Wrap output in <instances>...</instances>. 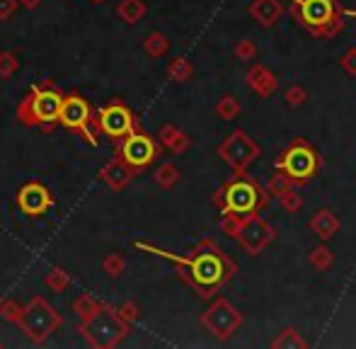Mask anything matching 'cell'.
<instances>
[{
    "label": "cell",
    "instance_id": "cell-31",
    "mask_svg": "<svg viewBox=\"0 0 356 349\" xmlns=\"http://www.w3.org/2000/svg\"><path fill=\"white\" fill-rule=\"evenodd\" d=\"M22 306H17L15 301H0V316L5 318V320L15 323V325H19L22 323Z\"/></svg>",
    "mask_w": 356,
    "mask_h": 349
},
{
    "label": "cell",
    "instance_id": "cell-30",
    "mask_svg": "<svg viewBox=\"0 0 356 349\" xmlns=\"http://www.w3.org/2000/svg\"><path fill=\"white\" fill-rule=\"evenodd\" d=\"M291 187H293V182H291L282 170H277L272 177H269V192H272L274 197H282V194L289 192Z\"/></svg>",
    "mask_w": 356,
    "mask_h": 349
},
{
    "label": "cell",
    "instance_id": "cell-8",
    "mask_svg": "<svg viewBox=\"0 0 356 349\" xmlns=\"http://www.w3.org/2000/svg\"><path fill=\"white\" fill-rule=\"evenodd\" d=\"M58 124L66 127L68 131H75L90 143L97 146V138L92 133V109H90L88 99L80 95H66L61 102V112H58Z\"/></svg>",
    "mask_w": 356,
    "mask_h": 349
},
{
    "label": "cell",
    "instance_id": "cell-3",
    "mask_svg": "<svg viewBox=\"0 0 356 349\" xmlns=\"http://www.w3.org/2000/svg\"><path fill=\"white\" fill-rule=\"evenodd\" d=\"M63 95L54 88L51 81L44 86H37L27 97L19 102L17 119L24 127H42L44 131H51L54 124H58V112H61Z\"/></svg>",
    "mask_w": 356,
    "mask_h": 349
},
{
    "label": "cell",
    "instance_id": "cell-38",
    "mask_svg": "<svg viewBox=\"0 0 356 349\" xmlns=\"http://www.w3.org/2000/svg\"><path fill=\"white\" fill-rule=\"evenodd\" d=\"M15 10H17V3H15V0H0V22L13 17Z\"/></svg>",
    "mask_w": 356,
    "mask_h": 349
},
{
    "label": "cell",
    "instance_id": "cell-5",
    "mask_svg": "<svg viewBox=\"0 0 356 349\" xmlns=\"http://www.w3.org/2000/svg\"><path fill=\"white\" fill-rule=\"evenodd\" d=\"M78 332L92 347L107 349V347H117L119 342H122L124 337H127L129 323L124 320L122 316H119L117 308H112V306H107V303H102V306H99L97 311L92 313V316L85 318V320L80 323Z\"/></svg>",
    "mask_w": 356,
    "mask_h": 349
},
{
    "label": "cell",
    "instance_id": "cell-22",
    "mask_svg": "<svg viewBox=\"0 0 356 349\" xmlns=\"http://www.w3.org/2000/svg\"><path fill=\"white\" fill-rule=\"evenodd\" d=\"M272 347H293V349H305L308 347V342H305V337L300 335L296 327H284L282 332H279L277 340H272Z\"/></svg>",
    "mask_w": 356,
    "mask_h": 349
},
{
    "label": "cell",
    "instance_id": "cell-19",
    "mask_svg": "<svg viewBox=\"0 0 356 349\" xmlns=\"http://www.w3.org/2000/svg\"><path fill=\"white\" fill-rule=\"evenodd\" d=\"M160 141H163L172 153H184L189 146H192V138H189L184 131H179L177 127H172V124H165V127L160 129Z\"/></svg>",
    "mask_w": 356,
    "mask_h": 349
},
{
    "label": "cell",
    "instance_id": "cell-11",
    "mask_svg": "<svg viewBox=\"0 0 356 349\" xmlns=\"http://www.w3.org/2000/svg\"><path fill=\"white\" fill-rule=\"evenodd\" d=\"M202 325L211 332L216 340H228L243 325V313L225 298H216L202 316Z\"/></svg>",
    "mask_w": 356,
    "mask_h": 349
},
{
    "label": "cell",
    "instance_id": "cell-25",
    "mask_svg": "<svg viewBox=\"0 0 356 349\" xmlns=\"http://www.w3.org/2000/svg\"><path fill=\"white\" fill-rule=\"evenodd\" d=\"M308 260H310V267H313V269H318V272H325V269L332 267L334 255H332V250H330L327 245H318V247H313V250H310Z\"/></svg>",
    "mask_w": 356,
    "mask_h": 349
},
{
    "label": "cell",
    "instance_id": "cell-34",
    "mask_svg": "<svg viewBox=\"0 0 356 349\" xmlns=\"http://www.w3.org/2000/svg\"><path fill=\"white\" fill-rule=\"evenodd\" d=\"M104 272L109 274V277H119V274L124 272V260L122 255H117V252H112V255H107V260L102 262Z\"/></svg>",
    "mask_w": 356,
    "mask_h": 349
},
{
    "label": "cell",
    "instance_id": "cell-7",
    "mask_svg": "<svg viewBox=\"0 0 356 349\" xmlns=\"http://www.w3.org/2000/svg\"><path fill=\"white\" fill-rule=\"evenodd\" d=\"M61 323H63L61 313L54 311L51 303H49L47 298L34 296L32 301L24 306L19 327H22L24 335H27L34 345H44V342L61 327Z\"/></svg>",
    "mask_w": 356,
    "mask_h": 349
},
{
    "label": "cell",
    "instance_id": "cell-32",
    "mask_svg": "<svg viewBox=\"0 0 356 349\" xmlns=\"http://www.w3.org/2000/svg\"><path fill=\"white\" fill-rule=\"evenodd\" d=\"M17 68H19V61H17V56H15V54H10V51L0 54V76L13 78Z\"/></svg>",
    "mask_w": 356,
    "mask_h": 349
},
{
    "label": "cell",
    "instance_id": "cell-18",
    "mask_svg": "<svg viewBox=\"0 0 356 349\" xmlns=\"http://www.w3.org/2000/svg\"><path fill=\"white\" fill-rule=\"evenodd\" d=\"M310 231H313L320 241H330V238L339 231V218L334 216V211H330V209H320V211H315V216L310 218Z\"/></svg>",
    "mask_w": 356,
    "mask_h": 349
},
{
    "label": "cell",
    "instance_id": "cell-40",
    "mask_svg": "<svg viewBox=\"0 0 356 349\" xmlns=\"http://www.w3.org/2000/svg\"><path fill=\"white\" fill-rule=\"evenodd\" d=\"M90 3H104V0H90Z\"/></svg>",
    "mask_w": 356,
    "mask_h": 349
},
{
    "label": "cell",
    "instance_id": "cell-35",
    "mask_svg": "<svg viewBox=\"0 0 356 349\" xmlns=\"http://www.w3.org/2000/svg\"><path fill=\"white\" fill-rule=\"evenodd\" d=\"M305 99H308V92H305L303 86H291L286 90V102H289L291 107H300Z\"/></svg>",
    "mask_w": 356,
    "mask_h": 349
},
{
    "label": "cell",
    "instance_id": "cell-23",
    "mask_svg": "<svg viewBox=\"0 0 356 349\" xmlns=\"http://www.w3.org/2000/svg\"><path fill=\"white\" fill-rule=\"evenodd\" d=\"M168 76H170V81H175V83H187L189 78L194 76V68L184 56H177L175 61H170Z\"/></svg>",
    "mask_w": 356,
    "mask_h": 349
},
{
    "label": "cell",
    "instance_id": "cell-20",
    "mask_svg": "<svg viewBox=\"0 0 356 349\" xmlns=\"http://www.w3.org/2000/svg\"><path fill=\"white\" fill-rule=\"evenodd\" d=\"M145 13H148V5H145L143 0H124L117 8V15L127 24H136Z\"/></svg>",
    "mask_w": 356,
    "mask_h": 349
},
{
    "label": "cell",
    "instance_id": "cell-29",
    "mask_svg": "<svg viewBox=\"0 0 356 349\" xmlns=\"http://www.w3.org/2000/svg\"><path fill=\"white\" fill-rule=\"evenodd\" d=\"M277 199H279V204H282L284 211H289V213H296L300 206H303V197L296 192V187H291L289 192H284L282 197H277Z\"/></svg>",
    "mask_w": 356,
    "mask_h": 349
},
{
    "label": "cell",
    "instance_id": "cell-17",
    "mask_svg": "<svg viewBox=\"0 0 356 349\" xmlns=\"http://www.w3.org/2000/svg\"><path fill=\"white\" fill-rule=\"evenodd\" d=\"M250 15L259 27H274V24L282 19L284 15V5L279 0H252L250 3Z\"/></svg>",
    "mask_w": 356,
    "mask_h": 349
},
{
    "label": "cell",
    "instance_id": "cell-13",
    "mask_svg": "<svg viewBox=\"0 0 356 349\" xmlns=\"http://www.w3.org/2000/svg\"><path fill=\"white\" fill-rule=\"evenodd\" d=\"M158 156H160V146L155 143V138L148 136V133L131 131L129 136L122 138V143H119V158H122L124 163H129L131 168H136V170L148 168Z\"/></svg>",
    "mask_w": 356,
    "mask_h": 349
},
{
    "label": "cell",
    "instance_id": "cell-26",
    "mask_svg": "<svg viewBox=\"0 0 356 349\" xmlns=\"http://www.w3.org/2000/svg\"><path fill=\"white\" fill-rule=\"evenodd\" d=\"M177 179H179V170L172 163H165V165H160L158 170H155V184L163 189H172L175 184H177Z\"/></svg>",
    "mask_w": 356,
    "mask_h": 349
},
{
    "label": "cell",
    "instance_id": "cell-39",
    "mask_svg": "<svg viewBox=\"0 0 356 349\" xmlns=\"http://www.w3.org/2000/svg\"><path fill=\"white\" fill-rule=\"evenodd\" d=\"M39 3H42V0H22V5H24V8H29V10L37 8Z\"/></svg>",
    "mask_w": 356,
    "mask_h": 349
},
{
    "label": "cell",
    "instance_id": "cell-16",
    "mask_svg": "<svg viewBox=\"0 0 356 349\" xmlns=\"http://www.w3.org/2000/svg\"><path fill=\"white\" fill-rule=\"evenodd\" d=\"M138 170L136 168H131L129 165V163H124L122 158H114V161H109L107 165L102 168V170H99V179H102V182H107L109 187L112 189H124L127 187L129 182H131L134 179V174H136Z\"/></svg>",
    "mask_w": 356,
    "mask_h": 349
},
{
    "label": "cell",
    "instance_id": "cell-21",
    "mask_svg": "<svg viewBox=\"0 0 356 349\" xmlns=\"http://www.w3.org/2000/svg\"><path fill=\"white\" fill-rule=\"evenodd\" d=\"M168 49H170L168 37H165V34H160V32H153V34H148V37L143 39V51L148 54L150 58L165 56V54H168Z\"/></svg>",
    "mask_w": 356,
    "mask_h": 349
},
{
    "label": "cell",
    "instance_id": "cell-10",
    "mask_svg": "<svg viewBox=\"0 0 356 349\" xmlns=\"http://www.w3.org/2000/svg\"><path fill=\"white\" fill-rule=\"evenodd\" d=\"M259 156V146L248 136L245 131H233L223 143L218 146V158L230 168L233 172L248 170Z\"/></svg>",
    "mask_w": 356,
    "mask_h": 349
},
{
    "label": "cell",
    "instance_id": "cell-6",
    "mask_svg": "<svg viewBox=\"0 0 356 349\" xmlns=\"http://www.w3.org/2000/svg\"><path fill=\"white\" fill-rule=\"evenodd\" d=\"M318 168H320L318 151L305 138H296L277 161V170H282L293 182V187L308 184L315 177Z\"/></svg>",
    "mask_w": 356,
    "mask_h": 349
},
{
    "label": "cell",
    "instance_id": "cell-4",
    "mask_svg": "<svg viewBox=\"0 0 356 349\" xmlns=\"http://www.w3.org/2000/svg\"><path fill=\"white\" fill-rule=\"evenodd\" d=\"M291 10L296 22L315 37H334L344 27L337 0H296Z\"/></svg>",
    "mask_w": 356,
    "mask_h": 349
},
{
    "label": "cell",
    "instance_id": "cell-24",
    "mask_svg": "<svg viewBox=\"0 0 356 349\" xmlns=\"http://www.w3.org/2000/svg\"><path fill=\"white\" fill-rule=\"evenodd\" d=\"M240 99L235 97V95H223V97L216 102V114H218V119H223V122H230V119H235L240 114Z\"/></svg>",
    "mask_w": 356,
    "mask_h": 349
},
{
    "label": "cell",
    "instance_id": "cell-33",
    "mask_svg": "<svg viewBox=\"0 0 356 349\" xmlns=\"http://www.w3.org/2000/svg\"><path fill=\"white\" fill-rule=\"evenodd\" d=\"M235 56H238L240 61H252V58L257 56V47H254V42H250V39H240V42L235 44Z\"/></svg>",
    "mask_w": 356,
    "mask_h": 349
},
{
    "label": "cell",
    "instance_id": "cell-9",
    "mask_svg": "<svg viewBox=\"0 0 356 349\" xmlns=\"http://www.w3.org/2000/svg\"><path fill=\"white\" fill-rule=\"evenodd\" d=\"M274 236H277L274 226L267 221V218L259 216V213L240 216V226H238V236H235V241L243 245V250L248 252V255L257 257L259 252H262L264 247L274 241Z\"/></svg>",
    "mask_w": 356,
    "mask_h": 349
},
{
    "label": "cell",
    "instance_id": "cell-28",
    "mask_svg": "<svg viewBox=\"0 0 356 349\" xmlns=\"http://www.w3.org/2000/svg\"><path fill=\"white\" fill-rule=\"evenodd\" d=\"M44 284H47L51 291H63V289L71 286V277H68V272H63V269H51V272L44 277Z\"/></svg>",
    "mask_w": 356,
    "mask_h": 349
},
{
    "label": "cell",
    "instance_id": "cell-2",
    "mask_svg": "<svg viewBox=\"0 0 356 349\" xmlns=\"http://www.w3.org/2000/svg\"><path fill=\"white\" fill-rule=\"evenodd\" d=\"M213 202L220 206V213L250 216V213H259L267 206V194L250 177L248 170H243V172H233L230 182L223 184V189H218L213 194Z\"/></svg>",
    "mask_w": 356,
    "mask_h": 349
},
{
    "label": "cell",
    "instance_id": "cell-27",
    "mask_svg": "<svg viewBox=\"0 0 356 349\" xmlns=\"http://www.w3.org/2000/svg\"><path fill=\"white\" fill-rule=\"evenodd\" d=\"M99 306H102V303L95 301V298L90 296V293H80V298H75V301H73V311L80 316V320H85V318H90L95 311H97Z\"/></svg>",
    "mask_w": 356,
    "mask_h": 349
},
{
    "label": "cell",
    "instance_id": "cell-15",
    "mask_svg": "<svg viewBox=\"0 0 356 349\" xmlns=\"http://www.w3.org/2000/svg\"><path fill=\"white\" fill-rule=\"evenodd\" d=\"M248 86H250V90H252L254 95H257V97L267 99V97H272V95L277 92L279 81L267 66H262V63H254V66L248 71Z\"/></svg>",
    "mask_w": 356,
    "mask_h": 349
},
{
    "label": "cell",
    "instance_id": "cell-14",
    "mask_svg": "<svg viewBox=\"0 0 356 349\" xmlns=\"http://www.w3.org/2000/svg\"><path fill=\"white\" fill-rule=\"evenodd\" d=\"M17 206L24 216L39 218L54 206V197L42 182H27L17 192Z\"/></svg>",
    "mask_w": 356,
    "mask_h": 349
},
{
    "label": "cell",
    "instance_id": "cell-1",
    "mask_svg": "<svg viewBox=\"0 0 356 349\" xmlns=\"http://www.w3.org/2000/svg\"><path fill=\"white\" fill-rule=\"evenodd\" d=\"M138 250L153 252V255H160L163 260L175 262L177 267H182V277L184 282L192 289H197V293L202 298H211L216 291H218L223 284L230 282V277L235 274V262L216 245L213 241H202L197 245V250L189 257H179L175 252H168L163 247H153L148 243H134Z\"/></svg>",
    "mask_w": 356,
    "mask_h": 349
},
{
    "label": "cell",
    "instance_id": "cell-36",
    "mask_svg": "<svg viewBox=\"0 0 356 349\" xmlns=\"http://www.w3.org/2000/svg\"><path fill=\"white\" fill-rule=\"evenodd\" d=\"M339 66H342L349 76H356V47L347 49V51L339 56Z\"/></svg>",
    "mask_w": 356,
    "mask_h": 349
},
{
    "label": "cell",
    "instance_id": "cell-37",
    "mask_svg": "<svg viewBox=\"0 0 356 349\" xmlns=\"http://www.w3.org/2000/svg\"><path fill=\"white\" fill-rule=\"evenodd\" d=\"M117 313L124 318V320L129 323V325H131V323L138 318V308H136V303H131V301H129V303H124L122 308H117Z\"/></svg>",
    "mask_w": 356,
    "mask_h": 349
},
{
    "label": "cell",
    "instance_id": "cell-12",
    "mask_svg": "<svg viewBox=\"0 0 356 349\" xmlns=\"http://www.w3.org/2000/svg\"><path fill=\"white\" fill-rule=\"evenodd\" d=\"M92 124L104 133V136L114 138V141H122L124 136H129L134 129V112L119 99H112L104 109H99V117L92 119Z\"/></svg>",
    "mask_w": 356,
    "mask_h": 349
}]
</instances>
